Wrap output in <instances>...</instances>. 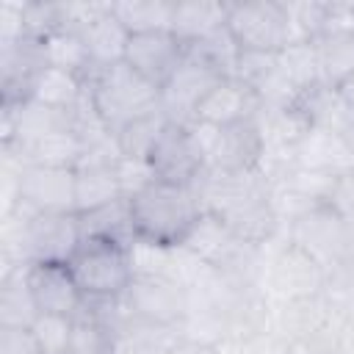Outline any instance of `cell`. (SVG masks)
<instances>
[{"mask_svg": "<svg viewBox=\"0 0 354 354\" xmlns=\"http://www.w3.org/2000/svg\"><path fill=\"white\" fill-rule=\"evenodd\" d=\"M202 210L224 221L241 241L268 246L285 235L271 207V183L263 169L254 171H205L196 180Z\"/></svg>", "mask_w": 354, "mask_h": 354, "instance_id": "cell-1", "label": "cell"}, {"mask_svg": "<svg viewBox=\"0 0 354 354\" xmlns=\"http://www.w3.org/2000/svg\"><path fill=\"white\" fill-rule=\"evenodd\" d=\"M127 207L133 241L158 249L183 246L205 216L196 185H174L163 180H149L130 194Z\"/></svg>", "mask_w": 354, "mask_h": 354, "instance_id": "cell-2", "label": "cell"}, {"mask_svg": "<svg viewBox=\"0 0 354 354\" xmlns=\"http://www.w3.org/2000/svg\"><path fill=\"white\" fill-rule=\"evenodd\" d=\"M83 80L88 88V100L111 136H116L127 122L160 108V88L141 77L124 61L100 69L91 66Z\"/></svg>", "mask_w": 354, "mask_h": 354, "instance_id": "cell-3", "label": "cell"}, {"mask_svg": "<svg viewBox=\"0 0 354 354\" xmlns=\"http://www.w3.org/2000/svg\"><path fill=\"white\" fill-rule=\"evenodd\" d=\"M66 266L88 304L122 299L136 277L130 243L108 235H83L80 246L66 260Z\"/></svg>", "mask_w": 354, "mask_h": 354, "instance_id": "cell-4", "label": "cell"}, {"mask_svg": "<svg viewBox=\"0 0 354 354\" xmlns=\"http://www.w3.org/2000/svg\"><path fill=\"white\" fill-rule=\"evenodd\" d=\"M324 277L326 268L282 235L274 243H268L260 290L268 296V301L307 299L324 290Z\"/></svg>", "mask_w": 354, "mask_h": 354, "instance_id": "cell-5", "label": "cell"}, {"mask_svg": "<svg viewBox=\"0 0 354 354\" xmlns=\"http://www.w3.org/2000/svg\"><path fill=\"white\" fill-rule=\"evenodd\" d=\"M202 141L210 171H254L263 166L266 141L257 116L241 119L227 127L191 124Z\"/></svg>", "mask_w": 354, "mask_h": 354, "instance_id": "cell-6", "label": "cell"}, {"mask_svg": "<svg viewBox=\"0 0 354 354\" xmlns=\"http://www.w3.org/2000/svg\"><path fill=\"white\" fill-rule=\"evenodd\" d=\"M227 30L241 50L252 53H279L293 41L285 0L227 3Z\"/></svg>", "mask_w": 354, "mask_h": 354, "instance_id": "cell-7", "label": "cell"}, {"mask_svg": "<svg viewBox=\"0 0 354 354\" xmlns=\"http://www.w3.org/2000/svg\"><path fill=\"white\" fill-rule=\"evenodd\" d=\"M147 166L152 180H163L174 185H196V180L207 171V158L191 124L169 122L158 136L155 147L149 149Z\"/></svg>", "mask_w": 354, "mask_h": 354, "instance_id": "cell-8", "label": "cell"}, {"mask_svg": "<svg viewBox=\"0 0 354 354\" xmlns=\"http://www.w3.org/2000/svg\"><path fill=\"white\" fill-rule=\"evenodd\" d=\"M119 304L124 307L127 315L177 326L185 318L191 299H188V288L174 277L155 271H136Z\"/></svg>", "mask_w": 354, "mask_h": 354, "instance_id": "cell-9", "label": "cell"}, {"mask_svg": "<svg viewBox=\"0 0 354 354\" xmlns=\"http://www.w3.org/2000/svg\"><path fill=\"white\" fill-rule=\"evenodd\" d=\"M285 238L290 243H296L299 249H304L310 257H315L324 268H329L337 260H343L346 254H351L346 221L326 202L315 205L307 213H301L299 218H293L285 227Z\"/></svg>", "mask_w": 354, "mask_h": 354, "instance_id": "cell-10", "label": "cell"}, {"mask_svg": "<svg viewBox=\"0 0 354 354\" xmlns=\"http://www.w3.org/2000/svg\"><path fill=\"white\" fill-rule=\"evenodd\" d=\"M224 75L205 61L199 53H194L191 47H185V55L177 66V72L171 75V80L163 86L160 91V108L166 111V116L171 122L180 124H194V111L202 102V97L221 80Z\"/></svg>", "mask_w": 354, "mask_h": 354, "instance_id": "cell-11", "label": "cell"}, {"mask_svg": "<svg viewBox=\"0 0 354 354\" xmlns=\"http://www.w3.org/2000/svg\"><path fill=\"white\" fill-rule=\"evenodd\" d=\"M17 207H25L28 213H75V169L25 163Z\"/></svg>", "mask_w": 354, "mask_h": 354, "instance_id": "cell-12", "label": "cell"}, {"mask_svg": "<svg viewBox=\"0 0 354 354\" xmlns=\"http://www.w3.org/2000/svg\"><path fill=\"white\" fill-rule=\"evenodd\" d=\"M116 144L108 141L102 147H94L88 158L75 169V213H91L111 202L124 199L119 174H116Z\"/></svg>", "mask_w": 354, "mask_h": 354, "instance_id": "cell-13", "label": "cell"}, {"mask_svg": "<svg viewBox=\"0 0 354 354\" xmlns=\"http://www.w3.org/2000/svg\"><path fill=\"white\" fill-rule=\"evenodd\" d=\"M25 277L36 310L44 315L77 318L91 307L66 263H30L25 268Z\"/></svg>", "mask_w": 354, "mask_h": 354, "instance_id": "cell-14", "label": "cell"}, {"mask_svg": "<svg viewBox=\"0 0 354 354\" xmlns=\"http://www.w3.org/2000/svg\"><path fill=\"white\" fill-rule=\"evenodd\" d=\"M185 55V44L166 28V30H144L130 33L124 64L133 66L141 77H147L152 86L163 91V86L177 72L180 61Z\"/></svg>", "mask_w": 354, "mask_h": 354, "instance_id": "cell-15", "label": "cell"}, {"mask_svg": "<svg viewBox=\"0 0 354 354\" xmlns=\"http://www.w3.org/2000/svg\"><path fill=\"white\" fill-rule=\"evenodd\" d=\"M44 66L41 39L22 36L0 44V105H19L30 100V86Z\"/></svg>", "mask_w": 354, "mask_h": 354, "instance_id": "cell-16", "label": "cell"}, {"mask_svg": "<svg viewBox=\"0 0 354 354\" xmlns=\"http://www.w3.org/2000/svg\"><path fill=\"white\" fill-rule=\"evenodd\" d=\"M257 111H260V100L246 83H241L238 77H221L196 105L194 124L227 127L241 119L257 116Z\"/></svg>", "mask_w": 354, "mask_h": 354, "instance_id": "cell-17", "label": "cell"}, {"mask_svg": "<svg viewBox=\"0 0 354 354\" xmlns=\"http://www.w3.org/2000/svg\"><path fill=\"white\" fill-rule=\"evenodd\" d=\"M332 315L335 310L321 293L307 299L271 301V332L285 343H304L315 337L332 321Z\"/></svg>", "mask_w": 354, "mask_h": 354, "instance_id": "cell-18", "label": "cell"}, {"mask_svg": "<svg viewBox=\"0 0 354 354\" xmlns=\"http://www.w3.org/2000/svg\"><path fill=\"white\" fill-rule=\"evenodd\" d=\"M11 152V149H6ZM91 147L88 141L69 124L61 130H53L41 138H36L33 144H28L25 149L14 152L22 163H36V166H61V169H77L86 158H88Z\"/></svg>", "mask_w": 354, "mask_h": 354, "instance_id": "cell-19", "label": "cell"}, {"mask_svg": "<svg viewBox=\"0 0 354 354\" xmlns=\"http://www.w3.org/2000/svg\"><path fill=\"white\" fill-rule=\"evenodd\" d=\"M296 166L343 177V174H354V155L337 133L324 127H310L296 147Z\"/></svg>", "mask_w": 354, "mask_h": 354, "instance_id": "cell-20", "label": "cell"}, {"mask_svg": "<svg viewBox=\"0 0 354 354\" xmlns=\"http://www.w3.org/2000/svg\"><path fill=\"white\" fill-rule=\"evenodd\" d=\"M80 33H83V41H86V50H88V61H91L94 69L124 61L130 30L113 17L111 3H105V8L100 14H94L80 28Z\"/></svg>", "mask_w": 354, "mask_h": 354, "instance_id": "cell-21", "label": "cell"}, {"mask_svg": "<svg viewBox=\"0 0 354 354\" xmlns=\"http://www.w3.org/2000/svg\"><path fill=\"white\" fill-rule=\"evenodd\" d=\"M227 25V3L216 0H177L171 17V33L188 47Z\"/></svg>", "mask_w": 354, "mask_h": 354, "instance_id": "cell-22", "label": "cell"}, {"mask_svg": "<svg viewBox=\"0 0 354 354\" xmlns=\"http://www.w3.org/2000/svg\"><path fill=\"white\" fill-rule=\"evenodd\" d=\"M86 97H88V88L83 75L64 72L55 66H44L30 86V100H39L64 113H72L80 102H86Z\"/></svg>", "mask_w": 354, "mask_h": 354, "instance_id": "cell-23", "label": "cell"}, {"mask_svg": "<svg viewBox=\"0 0 354 354\" xmlns=\"http://www.w3.org/2000/svg\"><path fill=\"white\" fill-rule=\"evenodd\" d=\"M321 86L337 88L354 75V33H324L313 41Z\"/></svg>", "mask_w": 354, "mask_h": 354, "instance_id": "cell-24", "label": "cell"}, {"mask_svg": "<svg viewBox=\"0 0 354 354\" xmlns=\"http://www.w3.org/2000/svg\"><path fill=\"white\" fill-rule=\"evenodd\" d=\"M28 266H8L0 282V326H30L39 318L25 277Z\"/></svg>", "mask_w": 354, "mask_h": 354, "instance_id": "cell-25", "label": "cell"}, {"mask_svg": "<svg viewBox=\"0 0 354 354\" xmlns=\"http://www.w3.org/2000/svg\"><path fill=\"white\" fill-rule=\"evenodd\" d=\"M41 47H44L47 66H55V69H64V72H75V75H86L91 69L88 50H86L80 28L64 25V28L53 30L50 36H44Z\"/></svg>", "mask_w": 354, "mask_h": 354, "instance_id": "cell-26", "label": "cell"}, {"mask_svg": "<svg viewBox=\"0 0 354 354\" xmlns=\"http://www.w3.org/2000/svg\"><path fill=\"white\" fill-rule=\"evenodd\" d=\"M171 119L166 116L163 108L147 113V116H138L133 122H127L116 136H113V144H116V152L119 158H127V160H147L149 149L155 147L158 136L163 133V127L169 124Z\"/></svg>", "mask_w": 354, "mask_h": 354, "instance_id": "cell-27", "label": "cell"}, {"mask_svg": "<svg viewBox=\"0 0 354 354\" xmlns=\"http://www.w3.org/2000/svg\"><path fill=\"white\" fill-rule=\"evenodd\" d=\"M174 3L177 0H116L111 3V11L130 33L166 30V28L171 30Z\"/></svg>", "mask_w": 354, "mask_h": 354, "instance_id": "cell-28", "label": "cell"}, {"mask_svg": "<svg viewBox=\"0 0 354 354\" xmlns=\"http://www.w3.org/2000/svg\"><path fill=\"white\" fill-rule=\"evenodd\" d=\"M277 58H279V69H282L285 80H288L290 88L299 94V100H301L307 91H313L315 86H321L313 41H290L285 50L277 53Z\"/></svg>", "mask_w": 354, "mask_h": 354, "instance_id": "cell-29", "label": "cell"}, {"mask_svg": "<svg viewBox=\"0 0 354 354\" xmlns=\"http://www.w3.org/2000/svg\"><path fill=\"white\" fill-rule=\"evenodd\" d=\"M321 296L340 315H354V254H346L326 268Z\"/></svg>", "mask_w": 354, "mask_h": 354, "instance_id": "cell-30", "label": "cell"}, {"mask_svg": "<svg viewBox=\"0 0 354 354\" xmlns=\"http://www.w3.org/2000/svg\"><path fill=\"white\" fill-rule=\"evenodd\" d=\"M194 53H199L205 61H210L224 77H232L235 75V64H238V55H241V47L238 41L232 39V33L227 30V25H221L218 30H213L210 36H205L202 41L196 44H188Z\"/></svg>", "mask_w": 354, "mask_h": 354, "instance_id": "cell-31", "label": "cell"}, {"mask_svg": "<svg viewBox=\"0 0 354 354\" xmlns=\"http://www.w3.org/2000/svg\"><path fill=\"white\" fill-rule=\"evenodd\" d=\"M72 324H75V318L39 313V318L30 324V332H33V337H36L39 351H41V354H69Z\"/></svg>", "mask_w": 354, "mask_h": 354, "instance_id": "cell-32", "label": "cell"}, {"mask_svg": "<svg viewBox=\"0 0 354 354\" xmlns=\"http://www.w3.org/2000/svg\"><path fill=\"white\" fill-rule=\"evenodd\" d=\"M285 11H288L293 41H315L321 36L324 17H326V3H315V0L285 3Z\"/></svg>", "mask_w": 354, "mask_h": 354, "instance_id": "cell-33", "label": "cell"}, {"mask_svg": "<svg viewBox=\"0 0 354 354\" xmlns=\"http://www.w3.org/2000/svg\"><path fill=\"white\" fill-rule=\"evenodd\" d=\"M0 354H41L30 326H0Z\"/></svg>", "mask_w": 354, "mask_h": 354, "instance_id": "cell-34", "label": "cell"}, {"mask_svg": "<svg viewBox=\"0 0 354 354\" xmlns=\"http://www.w3.org/2000/svg\"><path fill=\"white\" fill-rule=\"evenodd\" d=\"M335 91H337V97H340L348 108H354V75H351V77H346Z\"/></svg>", "mask_w": 354, "mask_h": 354, "instance_id": "cell-35", "label": "cell"}]
</instances>
